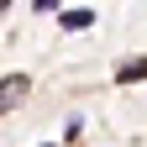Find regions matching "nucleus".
I'll return each instance as SVG.
<instances>
[{
  "instance_id": "obj_3",
  "label": "nucleus",
  "mask_w": 147,
  "mask_h": 147,
  "mask_svg": "<svg viewBox=\"0 0 147 147\" xmlns=\"http://www.w3.org/2000/svg\"><path fill=\"white\" fill-rule=\"evenodd\" d=\"M58 21H63L68 32H79V26H89V21H95V11H63Z\"/></svg>"
},
{
  "instance_id": "obj_1",
  "label": "nucleus",
  "mask_w": 147,
  "mask_h": 147,
  "mask_svg": "<svg viewBox=\"0 0 147 147\" xmlns=\"http://www.w3.org/2000/svg\"><path fill=\"white\" fill-rule=\"evenodd\" d=\"M142 79H147V58H131L116 68V84H142Z\"/></svg>"
},
{
  "instance_id": "obj_2",
  "label": "nucleus",
  "mask_w": 147,
  "mask_h": 147,
  "mask_svg": "<svg viewBox=\"0 0 147 147\" xmlns=\"http://www.w3.org/2000/svg\"><path fill=\"white\" fill-rule=\"evenodd\" d=\"M21 95H26V79H21V74H11V79H5V89H0V110H5V105H16Z\"/></svg>"
}]
</instances>
